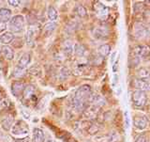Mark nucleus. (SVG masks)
<instances>
[{
	"instance_id": "7ed1b4c3",
	"label": "nucleus",
	"mask_w": 150,
	"mask_h": 142,
	"mask_svg": "<svg viewBox=\"0 0 150 142\" xmlns=\"http://www.w3.org/2000/svg\"><path fill=\"white\" fill-rule=\"evenodd\" d=\"M11 134L14 136H23L28 134V125L27 123L23 120L17 121L15 123L12 125L11 128Z\"/></svg>"
},
{
	"instance_id": "9b49d317",
	"label": "nucleus",
	"mask_w": 150,
	"mask_h": 142,
	"mask_svg": "<svg viewBox=\"0 0 150 142\" xmlns=\"http://www.w3.org/2000/svg\"><path fill=\"white\" fill-rule=\"evenodd\" d=\"M25 88V84L22 81H14L11 84V92L15 97H19L21 96V94H23Z\"/></svg>"
},
{
	"instance_id": "6e6552de",
	"label": "nucleus",
	"mask_w": 150,
	"mask_h": 142,
	"mask_svg": "<svg viewBox=\"0 0 150 142\" xmlns=\"http://www.w3.org/2000/svg\"><path fill=\"white\" fill-rule=\"evenodd\" d=\"M132 87L137 88V91H150V82L144 79H134L132 81Z\"/></svg>"
},
{
	"instance_id": "6ab92c4d",
	"label": "nucleus",
	"mask_w": 150,
	"mask_h": 142,
	"mask_svg": "<svg viewBox=\"0 0 150 142\" xmlns=\"http://www.w3.org/2000/svg\"><path fill=\"white\" fill-rule=\"evenodd\" d=\"M14 39V35L12 32H5L3 33V34L0 36V41L2 42V44H4L5 45H7L8 44H11V42L13 41Z\"/></svg>"
},
{
	"instance_id": "423d86ee",
	"label": "nucleus",
	"mask_w": 150,
	"mask_h": 142,
	"mask_svg": "<svg viewBox=\"0 0 150 142\" xmlns=\"http://www.w3.org/2000/svg\"><path fill=\"white\" fill-rule=\"evenodd\" d=\"M35 91H36V87L33 86V85H27L25 86V89H23V102H29V101H36V95H35Z\"/></svg>"
},
{
	"instance_id": "7c9ffc66",
	"label": "nucleus",
	"mask_w": 150,
	"mask_h": 142,
	"mask_svg": "<svg viewBox=\"0 0 150 142\" xmlns=\"http://www.w3.org/2000/svg\"><path fill=\"white\" fill-rule=\"evenodd\" d=\"M135 142H147V138L144 135H140L136 138Z\"/></svg>"
},
{
	"instance_id": "39448f33",
	"label": "nucleus",
	"mask_w": 150,
	"mask_h": 142,
	"mask_svg": "<svg viewBox=\"0 0 150 142\" xmlns=\"http://www.w3.org/2000/svg\"><path fill=\"white\" fill-rule=\"evenodd\" d=\"M133 55H135L138 59H142L144 60H148L150 59V48L147 45H137L134 47Z\"/></svg>"
},
{
	"instance_id": "4c0bfd02",
	"label": "nucleus",
	"mask_w": 150,
	"mask_h": 142,
	"mask_svg": "<svg viewBox=\"0 0 150 142\" xmlns=\"http://www.w3.org/2000/svg\"><path fill=\"white\" fill-rule=\"evenodd\" d=\"M0 102H1V99H0Z\"/></svg>"
},
{
	"instance_id": "5701e85b",
	"label": "nucleus",
	"mask_w": 150,
	"mask_h": 142,
	"mask_svg": "<svg viewBox=\"0 0 150 142\" xmlns=\"http://www.w3.org/2000/svg\"><path fill=\"white\" fill-rule=\"evenodd\" d=\"M56 25L54 22H51V23H47L46 25L43 27V31L45 33L46 36H50L52 33H53L55 29Z\"/></svg>"
},
{
	"instance_id": "b1692460",
	"label": "nucleus",
	"mask_w": 150,
	"mask_h": 142,
	"mask_svg": "<svg viewBox=\"0 0 150 142\" xmlns=\"http://www.w3.org/2000/svg\"><path fill=\"white\" fill-rule=\"evenodd\" d=\"M47 15H48V18L51 21H56L58 18V13L53 6H49L48 11H47Z\"/></svg>"
},
{
	"instance_id": "20e7f679",
	"label": "nucleus",
	"mask_w": 150,
	"mask_h": 142,
	"mask_svg": "<svg viewBox=\"0 0 150 142\" xmlns=\"http://www.w3.org/2000/svg\"><path fill=\"white\" fill-rule=\"evenodd\" d=\"M132 103L134 106L136 107H143L145 106V103L147 102V96L145 91H135L132 93Z\"/></svg>"
},
{
	"instance_id": "c756f323",
	"label": "nucleus",
	"mask_w": 150,
	"mask_h": 142,
	"mask_svg": "<svg viewBox=\"0 0 150 142\" xmlns=\"http://www.w3.org/2000/svg\"><path fill=\"white\" fill-rule=\"evenodd\" d=\"M25 69H22L20 67H17L14 70V73H13V75L15 77H23V75H25Z\"/></svg>"
},
{
	"instance_id": "cd10ccee",
	"label": "nucleus",
	"mask_w": 150,
	"mask_h": 142,
	"mask_svg": "<svg viewBox=\"0 0 150 142\" xmlns=\"http://www.w3.org/2000/svg\"><path fill=\"white\" fill-rule=\"evenodd\" d=\"M86 131H87L90 135H95V134L98 133V131H100V127H98L97 124L90 123V124H89V126L87 127Z\"/></svg>"
},
{
	"instance_id": "1a4fd4ad",
	"label": "nucleus",
	"mask_w": 150,
	"mask_h": 142,
	"mask_svg": "<svg viewBox=\"0 0 150 142\" xmlns=\"http://www.w3.org/2000/svg\"><path fill=\"white\" fill-rule=\"evenodd\" d=\"M150 32V27L146 24H137L135 26V33L139 38L147 36Z\"/></svg>"
},
{
	"instance_id": "58836bf2",
	"label": "nucleus",
	"mask_w": 150,
	"mask_h": 142,
	"mask_svg": "<svg viewBox=\"0 0 150 142\" xmlns=\"http://www.w3.org/2000/svg\"><path fill=\"white\" fill-rule=\"evenodd\" d=\"M0 52H1V49H0Z\"/></svg>"
},
{
	"instance_id": "f3484780",
	"label": "nucleus",
	"mask_w": 150,
	"mask_h": 142,
	"mask_svg": "<svg viewBox=\"0 0 150 142\" xmlns=\"http://www.w3.org/2000/svg\"><path fill=\"white\" fill-rule=\"evenodd\" d=\"M31 61V56L29 53H25L23 54L20 60H19V63H18V67H20L22 69H25L28 65H29Z\"/></svg>"
},
{
	"instance_id": "e433bc0d",
	"label": "nucleus",
	"mask_w": 150,
	"mask_h": 142,
	"mask_svg": "<svg viewBox=\"0 0 150 142\" xmlns=\"http://www.w3.org/2000/svg\"><path fill=\"white\" fill-rule=\"evenodd\" d=\"M144 3H145V4H149V5H150V1H144Z\"/></svg>"
},
{
	"instance_id": "0eeeda50",
	"label": "nucleus",
	"mask_w": 150,
	"mask_h": 142,
	"mask_svg": "<svg viewBox=\"0 0 150 142\" xmlns=\"http://www.w3.org/2000/svg\"><path fill=\"white\" fill-rule=\"evenodd\" d=\"M94 9H95L97 16L100 19H106L109 15V9L100 2H96L94 4Z\"/></svg>"
},
{
	"instance_id": "bb28decb",
	"label": "nucleus",
	"mask_w": 150,
	"mask_h": 142,
	"mask_svg": "<svg viewBox=\"0 0 150 142\" xmlns=\"http://www.w3.org/2000/svg\"><path fill=\"white\" fill-rule=\"evenodd\" d=\"M138 77L139 79H144L145 80L146 78L150 77V72L147 70V69H145V68H142V69H140L138 71Z\"/></svg>"
},
{
	"instance_id": "2f4dec72",
	"label": "nucleus",
	"mask_w": 150,
	"mask_h": 142,
	"mask_svg": "<svg viewBox=\"0 0 150 142\" xmlns=\"http://www.w3.org/2000/svg\"><path fill=\"white\" fill-rule=\"evenodd\" d=\"M8 3L13 7H18L20 5V1H18V0H8Z\"/></svg>"
},
{
	"instance_id": "4be33fe9",
	"label": "nucleus",
	"mask_w": 150,
	"mask_h": 142,
	"mask_svg": "<svg viewBox=\"0 0 150 142\" xmlns=\"http://www.w3.org/2000/svg\"><path fill=\"white\" fill-rule=\"evenodd\" d=\"M35 35H36V33L34 29H33V28H28L25 33V41L27 44H29V45L33 44V42H34V40H35Z\"/></svg>"
},
{
	"instance_id": "c9c22d12",
	"label": "nucleus",
	"mask_w": 150,
	"mask_h": 142,
	"mask_svg": "<svg viewBox=\"0 0 150 142\" xmlns=\"http://www.w3.org/2000/svg\"><path fill=\"white\" fill-rule=\"evenodd\" d=\"M117 65H118V61H116V62L115 63V65H114V68H112V71H114V72H116V70H117Z\"/></svg>"
},
{
	"instance_id": "f8f14e48",
	"label": "nucleus",
	"mask_w": 150,
	"mask_h": 142,
	"mask_svg": "<svg viewBox=\"0 0 150 142\" xmlns=\"http://www.w3.org/2000/svg\"><path fill=\"white\" fill-rule=\"evenodd\" d=\"M93 35L96 39L103 40V39H106V38L109 36V30L104 26L96 27L95 29L93 30Z\"/></svg>"
},
{
	"instance_id": "393cba45",
	"label": "nucleus",
	"mask_w": 150,
	"mask_h": 142,
	"mask_svg": "<svg viewBox=\"0 0 150 142\" xmlns=\"http://www.w3.org/2000/svg\"><path fill=\"white\" fill-rule=\"evenodd\" d=\"M75 12H76V14L80 18H84L87 15L86 9L83 6H82V5H78V6L76 7V9H75Z\"/></svg>"
},
{
	"instance_id": "2eb2a0df",
	"label": "nucleus",
	"mask_w": 150,
	"mask_h": 142,
	"mask_svg": "<svg viewBox=\"0 0 150 142\" xmlns=\"http://www.w3.org/2000/svg\"><path fill=\"white\" fill-rule=\"evenodd\" d=\"M1 52L3 56L8 60H12L14 59V51L11 46L8 45H3L1 48Z\"/></svg>"
},
{
	"instance_id": "4468645a",
	"label": "nucleus",
	"mask_w": 150,
	"mask_h": 142,
	"mask_svg": "<svg viewBox=\"0 0 150 142\" xmlns=\"http://www.w3.org/2000/svg\"><path fill=\"white\" fill-rule=\"evenodd\" d=\"M13 116L11 115V114H8L5 116L3 119L1 120V125L3 127L4 130L6 131H9L11 129V126H12V123H13Z\"/></svg>"
},
{
	"instance_id": "a211bd4d",
	"label": "nucleus",
	"mask_w": 150,
	"mask_h": 142,
	"mask_svg": "<svg viewBox=\"0 0 150 142\" xmlns=\"http://www.w3.org/2000/svg\"><path fill=\"white\" fill-rule=\"evenodd\" d=\"M11 18V9L2 8L0 9V21L4 23H8Z\"/></svg>"
},
{
	"instance_id": "c85d7f7f",
	"label": "nucleus",
	"mask_w": 150,
	"mask_h": 142,
	"mask_svg": "<svg viewBox=\"0 0 150 142\" xmlns=\"http://www.w3.org/2000/svg\"><path fill=\"white\" fill-rule=\"evenodd\" d=\"M69 75V71L68 70V68H62L60 71V73H59V77H60V80H66L68 78V76Z\"/></svg>"
},
{
	"instance_id": "f257e3e1",
	"label": "nucleus",
	"mask_w": 150,
	"mask_h": 142,
	"mask_svg": "<svg viewBox=\"0 0 150 142\" xmlns=\"http://www.w3.org/2000/svg\"><path fill=\"white\" fill-rule=\"evenodd\" d=\"M91 94H92L91 87L89 86V85H83V86H81L76 91H75L73 98L76 99L78 101L87 103Z\"/></svg>"
},
{
	"instance_id": "f704fd0d",
	"label": "nucleus",
	"mask_w": 150,
	"mask_h": 142,
	"mask_svg": "<svg viewBox=\"0 0 150 142\" xmlns=\"http://www.w3.org/2000/svg\"><path fill=\"white\" fill-rule=\"evenodd\" d=\"M22 114L23 115V117L25 118V119H28V118L30 117V114H29V112H27V111H25V110H22Z\"/></svg>"
},
{
	"instance_id": "412c9836",
	"label": "nucleus",
	"mask_w": 150,
	"mask_h": 142,
	"mask_svg": "<svg viewBox=\"0 0 150 142\" xmlns=\"http://www.w3.org/2000/svg\"><path fill=\"white\" fill-rule=\"evenodd\" d=\"M110 52H111V46L109 44H102L98 47V53L101 58L107 56L110 54Z\"/></svg>"
},
{
	"instance_id": "9d476101",
	"label": "nucleus",
	"mask_w": 150,
	"mask_h": 142,
	"mask_svg": "<svg viewBox=\"0 0 150 142\" xmlns=\"http://www.w3.org/2000/svg\"><path fill=\"white\" fill-rule=\"evenodd\" d=\"M133 124L137 129L144 130L147 127L148 120L144 116H136L133 119Z\"/></svg>"
},
{
	"instance_id": "dca6fc26",
	"label": "nucleus",
	"mask_w": 150,
	"mask_h": 142,
	"mask_svg": "<svg viewBox=\"0 0 150 142\" xmlns=\"http://www.w3.org/2000/svg\"><path fill=\"white\" fill-rule=\"evenodd\" d=\"M33 139H34V142H45L44 132L40 128H34V130H33Z\"/></svg>"
},
{
	"instance_id": "72a5a7b5",
	"label": "nucleus",
	"mask_w": 150,
	"mask_h": 142,
	"mask_svg": "<svg viewBox=\"0 0 150 142\" xmlns=\"http://www.w3.org/2000/svg\"><path fill=\"white\" fill-rule=\"evenodd\" d=\"M125 121H126V127L129 128V117H128V113L125 112Z\"/></svg>"
},
{
	"instance_id": "a878e982",
	"label": "nucleus",
	"mask_w": 150,
	"mask_h": 142,
	"mask_svg": "<svg viewBox=\"0 0 150 142\" xmlns=\"http://www.w3.org/2000/svg\"><path fill=\"white\" fill-rule=\"evenodd\" d=\"M87 71H88L87 65H79L78 67H76V69L73 71V73L76 75H82V74H84V73H86Z\"/></svg>"
},
{
	"instance_id": "473e14b6",
	"label": "nucleus",
	"mask_w": 150,
	"mask_h": 142,
	"mask_svg": "<svg viewBox=\"0 0 150 142\" xmlns=\"http://www.w3.org/2000/svg\"><path fill=\"white\" fill-rule=\"evenodd\" d=\"M7 29V23H4L2 21H0V32L5 31Z\"/></svg>"
},
{
	"instance_id": "aec40b11",
	"label": "nucleus",
	"mask_w": 150,
	"mask_h": 142,
	"mask_svg": "<svg viewBox=\"0 0 150 142\" xmlns=\"http://www.w3.org/2000/svg\"><path fill=\"white\" fill-rule=\"evenodd\" d=\"M86 46L81 44H75L74 45V53L77 56H80V58H82V56H84L86 54Z\"/></svg>"
},
{
	"instance_id": "f03ea898",
	"label": "nucleus",
	"mask_w": 150,
	"mask_h": 142,
	"mask_svg": "<svg viewBox=\"0 0 150 142\" xmlns=\"http://www.w3.org/2000/svg\"><path fill=\"white\" fill-rule=\"evenodd\" d=\"M25 27V18L23 15H15L9 20V29L14 33L23 31Z\"/></svg>"
},
{
	"instance_id": "ddd939ff",
	"label": "nucleus",
	"mask_w": 150,
	"mask_h": 142,
	"mask_svg": "<svg viewBox=\"0 0 150 142\" xmlns=\"http://www.w3.org/2000/svg\"><path fill=\"white\" fill-rule=\"evenodd\" d=\"M63 53L67 58H70L74 53V46L72 44V41L67 40L63 44Z\"/></svg>"
}]
</instances>
